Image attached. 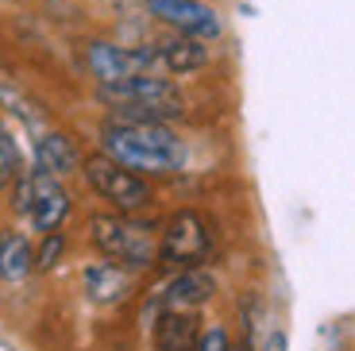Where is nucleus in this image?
<instances>
[{"label": "nucleus", "mask_w": 355, "mask_h": 351, "mask_svg": "<svg viewBox=\"0 0 355 351\" xmlns=\"http://www.w3.org/2000/svg\"><path fill=\"white\" fill-rule=\"evenodd\" d=\"M19 178V147L0 132V185H8Z\"/></svg>", "instance_id": "16"}, {"label": "nucleus", "mask_w": 355, "mask_h": 351, "mask_svg": "<svg viewBox=\"0 0 355 351\" xmlns=\"http://www.w3.org/2000/svg\"><path fill=\"white\" fill-rule=\"evenodd\" d=\"M266 351H286V340H282V332H275V336H270V343H266Z\"/></svg>", "instance_id": "18"}, {"label": "nucleus", "mask_w": 355, "mask_h": 351, "mask_svg": "<svg viewBox=\"0 0 355 351\" xmlns=\"http://www.w3.org/2000/svg\"><path fill=\"white\" fill-rule=\"evenodd\" d=\"M105 155L135 174H174L186 166V143L162 120H112L101 132Z\"/></svg>", "instance_id": "1"}, {"label": "nucleus", "mask_w": 355, "mask_h": 351, "mask_svg": "<svg viewBox=\"0 0 355 351\" xmlns=\"http://www.w3.org/2000/svg\"><path fill=\"white\" fill-rule=\"evenodd\" d=\"M81 166H85L81 174H85L89 189H93L97 197H105V201H112L116 209L135 212V209H143V205L151 201V185L143 182V174L120 166L112 155H89Z\"/></svg>", "instance_id": "4"}, {"label": "nucleus", "mask_w": 355, "mask_h": 351, "mask_svg": "<svg viewBox=\"0 0 355 351\" xmlns=\"http://www.w3.org/2000/svg\"><path fill=\"white\" fill-rule=\"evenodd\" d=\"M216 293V278L205 266H186L162 290V309H201Z\"/></svg>", "instance_id": "9"}, {"label": "nucleus", "mask_w": 355, "mask_h": 351, "mask_svg": "<svg viewBox=\"0 0 355 351\" xmlns=\"http://www.w3.org/2000/svg\"><path fill=\"white\" fill-rule=\"evenodd\" d=\"M62 251H66V236L62 232H46L43 247H39V255H35V271H54L58 259H62Z\"/></svg>", "instance_id": "15"}, {"label": "nucleus", "mask_w": 355, "mask_h": 351, "mask_svg": "<svg viewBox=\"0 0 355 351\" xmlns=\"http://www.w3.org/2000/svg\"><path fill=\"white\" fill-rule=\"evenodd\" d=\"M209 228H205V220L197 212H174L159 239V259L170 266H197L209 255Z\"/></svg>", "instance_id": "5"}, {"label": "nucleus", "mask_w": 355, "mask_h": 351, "mask_svg": "<svg viewBox=\"0 0 355 351\" xmlns=\"http://www.w3.org/2000/svg\"><path fill=\"white\" fill-rule=\"evenodd\" d=\"M35 266V255H31V243H27L19 232H8L0 239V278L4 282H24Z\"/></svg>", "instance_id": "14"}, {"label": "nucleus", "mask_w": 355, "mask_h": 351, "mask_svg": "<svg viewBox=\"0 0 355 351\" xmlns=\"http://www.w3.org/2000/svg\"><path fill=\"white\" fill-rule=\"evenodd\" d=\"M155 51H159V66L170 70V74H193V70H201L205 62H209V46H205V39L182 35V31H178L174 39L155 43Z\"/></svg>", "instance_id": "11"}, {"label": "nucleus", "mask_w": 355, "mask_h": 351, "mask_svg": "<svg viewBox=\"0 0 355 351\" xmlns=\"http://www.w3.org/2000/svg\"><path fill=\"white\" fill-rule=\"evenodd\" d=\"M81 278H85L89 301H97V305H116L120 298L132 293V271L120 263H89Z\"/></svg>", "instance_id": "10"}, {"label": "nucleus", "mask_w": 355, "mask_h": 351, "mask_svg": "<svg viewBox=\"0 0 355 351\" xmlns=\"http://www.w3.org/2000/svg\"><path fill=\"white\" fill-rule=\"evenodd\" d=\"M35 158H39V166L51 170V174H58V178L73 174V170L81 166L78 143H73L70 135H62V132H46L43 139L35 143Z\"/></svg>", "instance_id": "12"}, {"label": "nucleus", "mask_w": 355, "mask_h": 351, "mask_svg": "<svg viewBox=\"0 0 355 351\" xmlns=\"http://www.w3.org/2000/svg\"><path fill=\"white\" fill-rule=\"evenodd\" d=\"M147 12L155 19H162V24H170L174 31H182V35L205 39V43L220 39L224 31L220 16L209 4H201V0H147Z\"/></svg>", "instance_id": "6"}, {"label": "nucleus", "mask_w": 355, "mask_h": 351, "mask_svg": "<svg viewBox=\"0 0 355 351\" xmlns=\"http://www.w3.org/2000/svg\"><path fill=\"white\" fill-rule=\"evenodd\" d=\"M89 66H93V74H97L101 85H105V81H120V78L139 74L135 70L132 51H120V46H112V43H93L89 46Z\"/></svg>", "instance_id": "13"}, {"label": "nucleus", "mask_w": 355, "mask_h": 351, "mask_svg": "<svg viewBox=\"0 0 355 351\" xmlns=\"http://www.w3.org/2000/svg\"><path fill=\"white\" fill-rule=\"evenodd\" d=\"M201 320L197 309H162L155 320V351H197Z\"/></svg>", "instance_id": "8"}, {"label": "nucleus", "mask_w": 355, "mask_h": 351, "mask_svg": "<svg viewBox=\"0 0 355 351\" xmlns=\"http://www.w3.org/2000/svg\"><path fill=\"white\" fill-rule=\"evenodd\" d=\"M232 340L224 328H209V332H201V343H197V351H228Z\"/></svg>", "instance_id": "17"}, {"label": "nucleus", "mask_w": 355, "mask_h": 351, "mask_svg": "<svg viewBox=\"0 0 355 351\" xmlns=\"http://www.w3.org/2000/svg\"><path fill=\"white\" fill-rule=\"evenodd\" d=\"M27 216L39 232H54L70 216V194L62 189L58 174H51L43 166L31 170V209H27Z\"/></svg>", "instance_id": "7"}, {"label": "nucleus", "mask_w": 355, "mask_h": 351, "mask_svg": "<svg viewBox=\"0 0 355 351\" xmlns=\"http://www.w3.org/2000/svg\"><path fill=\"white\" fill-rule=\"evenodd\" d=\"M89 239H93V247L105 259L128 266V271L151 266L155 255H159L155 228L139 224V220H128V216H93L89 220Z\"/></svg>", "instance_id": "3"}, {"label": "nucleus", "mask_w": 355, "mask_h": 351, "mask_svg": "<svg viewBox=\"0 0 355 351\" xmlns=\"http://www.w3.org/2000/svg\"><path fill=\"white\" fill-rule=\"evenodd\" d=\"M101 101L116 108L120 120H178L186 112V101L174 81L155 78V74H132L120 81L101 85Z\"/></svg>", "instance_id": "2"}]
</instances>
